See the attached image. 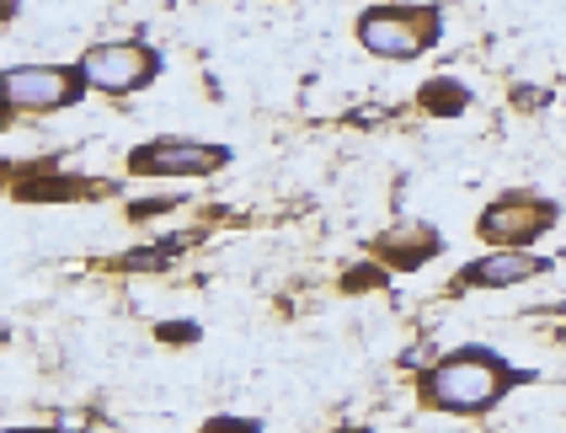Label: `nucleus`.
Segmentation results:
<instances>
[{"instance_id": "2", "label": "nucleus", "mask_w": 566, "mask_h": 433, "mask_svg": "<svg viewBox=\"0 0 566 433\" xmlns=\"http://www.w3.org/2000/svg\"><path fill=\"white\" fill-rule=\"evenodd\" d=\"M80 81H86V86H102V91L144 86V81H150V54H144V49H128V44L91 49V54L80 60Z\"/></svg>"}, {"instance_id": "1", "label": "nucleus", "mask_w": 566, "mask_h": 433, "mask_svg": "<svg viewBox=\"0 0 566 433\" xmlns=\"http://www.w3.org/2000/svg\"><path fill=\"white\" fill-rule=\"evenodd\" d=\"M503 391V370L481 354H465V359H449L433 380H428V396L439 407H454V412H476V407H492Z\"/></svg>"}, {"instance_id": "5", "label": "nucleus", "mask_w": 566, "mask_h": 433, "mask_svg": "<svg viewBox=\"0 0 566 433\" xmlns=\"http://www.w3.org/2000/svg\"><path fill=\"white\" fill-rule=\"evenodd\" d=\"M545 220H551V209L545 203H498V209H487V220H481V231L492 236V242H529L534 231H545Z\"/></svg>"}, {"instance_id": "3", "label": "nucleus", "mask_w": 566, "mask_h": 433, "mask_svg": "<svg viewBox=\"0 0 566 433\" xmlns=\"http://www.w3.org/2000/svg\"><path fill=\"white\" fill-rule=\"evenodd\" d=\"M359 38L369 54H385V60H412L423 49V22L401 16V11H369L359 22Z\"/></svg>"}, {"instance_id": "7", "label": "nucleus", "mask_w": 566, "mask_h": 433, "mask_svg": "<svg viewBox=\"0 0 566 433\" xmlns=\"http://www.w3.org/2000/svg\"><path fill=\"white\" fill-rule=\"evenodd\" d=\"M540 262L534 257H524V251H498V257H487V262H476L470 268V284H487V289H498V284H518V279H529Z\"/></svg>"}, {"instance_id": "8", "label": "nucleus", "mask_w": 566, "mask_h": 433, "mask_svg": "<svg viewBox=\"0 0 566 433\" xmlns=\"http://www.w3.org/2000/svg\"><path fill=\"white\" fill-rule=\"evenodd\" d=\"M385 251H433V231H406V236H390Z\"/></svg>"}, {"instance_id": "4", "label": "nucleus", "mask_w": 566, "mask_h": 433, "mask_svg": "<svg viewBox=\"0 0 566 433\" xmlns=\"http://www.w3.org/2000/svg\"><path fill=\"white\" fill-rule=\"evenodd\" d=\"M5 97L16 108H60L70 102V75L54 64H22L5 75Z\"/></svg>"}, {"instance_id": "6", "label": "nucleus", "mask_w": 566, "mask_h": 433, "mask_svg": "<svg viewBox=\"0 0 566 433\" xmlns=\"http://www.w3.org/2000/svg\"><path fill=\"white\" fill-rule=\"evenodd\" d=\"M144 172H214L219 166V150H203V145H150L139 156Z\"/></svg>"}]
</instances>
